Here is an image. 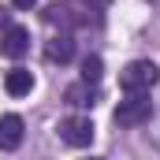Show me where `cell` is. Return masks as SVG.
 Listing matches in <instances>:
<instances>
[{
    "label": "cell",
    "mask_w": 160,
    "mask_h": 160,
    "mask_svg": "<svg viewBox=\"0 0 160 160\" xmlns=\"http://www.w3.org/2000/svg\"><path fill=\"white\" fill-rule=\"evenodd\" d=\"M160 82V67L153 60H130L127 67L119 71V86L127 93H142V89H153Z\"/></svg>",
    "instance_id": "1"
},
{
    "label": "cell",
    "mask_w": 160,
    "mask_h": 160,
    "mask_svg": "<svg viewBox=\"0 0 160 160\" xmlns=\"http://www.w3.org/2000/svg\"><path fill=\"white\" fill-rule=\"evenodd\" d=\"M153 116V101H149V89H142V93H127L119 101V108H116V123L119 127H142V123H149Z\"/></svg>",
    "instance_id": "2"
},
{
    "label": "cell",
    "mask_w": 160,
    "mask_h": 160,
    "mask_svg": "<svg viewBox=\"0 0 160 160\" xmlns=\"http://www.w3.org/2000/svg\"><path fill=\"white\" fill-rule=\"evenodd\" d=\"M60 138L67 142V145H75V149H82V145H89L93 142V123H89V116H67V119H60Z\"/></svg>",
    "instance_id": "3"
},
{
    "label": "cell",
    "mask_w": 160,
    "mask_h": 160,
    "mask_svg": "<svg viewBox=\"0 0 160 160\" xmlns=\"http://www.w3.org/2000/svg\"><path fill=\"white\" fill-rule=\"evenodd\" d=\"M45 22L48 26H60V30H75V26H86L89 19L82 15L75 4H48L45 8Z\"/></svg>",
    "instance_id": "4"
},
{
    "label": "cell",
    "mask_w": 160,
    "mask_h": 160,
    "mask_svg": "<svg viewBox=\"0 0 160 160\" xmlns=\"http://www.w3.org/2000/svg\"><path fill=\"white\" fill-rule=\"evenodd\" d=\"M26 48H30V34H26V26H8V30H4V38H0V52H4L8 60L26 56Z\"/></svg>",
    "instance_id": "5"
},
{
    "label": "cell",
    "mask_w": 160,
    "mask_h": 160,
    "mask_svg": "<svg viewBox=\"0 0 160 160\" xmlns=\"http://www.w3.org/2000/svg\"><path fill=\"white\" fill-rule=\"evenodd\" d=\"M22 145V116H15V112H8V116H0V149H19Z\"/></svg>",
    "instance_id": "6"
},
{
    "label": "cell",
    "mask_w": 160,
    "mask_h": 160,
    "mask_svg": "<svg viewBox=\"0 0 160 160\" xmlns=\"http://www.w3.org/2000/svg\"><path fill=\"white\" fill-rule=\"evenodd\" d=\"M63 101L67 104H75V108H93L97 104V82H75V86H67L63 89Z\"/></svg>",
    "instance_id": "7"
},
{
    "label": "cell",
    "mask_w": 160,
    "mask_h": 160,
    "mask_svg": "<svg viewBox=\"0 0 160 160\" xmlns=\"http://www.w3.org/2000/svg\"><path fill=\"white\" fill-rule=\"evenodd\" d=\"M71 56H75V41H71V34H67V30L45 45V60H48V63H67Z\"/></svg>",
    "instance_id": "8"
},
{
    "label": "cell",
    "mask_w": 160,
    "mask_h": 160,
    "mask_svg": "<svg viewBox=\"0 0 160 160\" xmlns=\"http://www.w3.org/2000/svg\"><path fill=\"white\" fill-rule=\"evenodd\" d=\"M4 89H8L11 97H26V93L34 89V75H30L26 67H15V71H8V78H4Z\"/></svg>",
    "instance_id": "9"
},
{
    "label": "cell",
    "mask_w": 160,
    "mask_h": 160,
    "mask_svg": "<svg viewBox=\"0 0 160 160\" xmlns=\"http://www.w3.org/2000/svg\"><path fill=\"white\" fill-rule=\"evenodd\" d=\"M101 75H104L101 56H86V60H82V78L86 82H101Z\"/></svg>",
    "instance_id": "10"
},
{
    "label": "cell",
    "mask_w": 160,
    "mask_h": 160,
    "mask_svg": "<svg viewBox=\"0 0 160 160\" xmlns=\"http://www.w3.org/2000/svg\"><path fill=\"white\" fill-rule=\"evenodd\" d=\"M11 4H15V8H22V11H30V8H34L38 0H11Z\"/></svg>",
    "instance_id": "11"
},
{
    "label": "cell",
    "mask_w": 160,
    "mask_h": 160,
    "mask_svg": "<svg viewBox=\"0 0 160 160\" xmlns=\"http://www.w3.org/2000/svg\"><path fill=\"white\" fill-rule=\"evenodd\" d=\"M0 30H8V11L0 8Z\"/></svg>",
    "instance_id": "12"
},
{
    "label": "cell",
    "mask_w": 160,
    "mask_h": 160,
    "mask_svg": "<svg viewBox=\"0 0 160 160\" xmlns=\"http://www.w3.org/2000/svg\"><path fill=\"white\" fill-rule=\"evenodd\" d=\"M153 4H160V0H153Z\"/></svg>",
    "instance_id": "13"
}]
</instances>
